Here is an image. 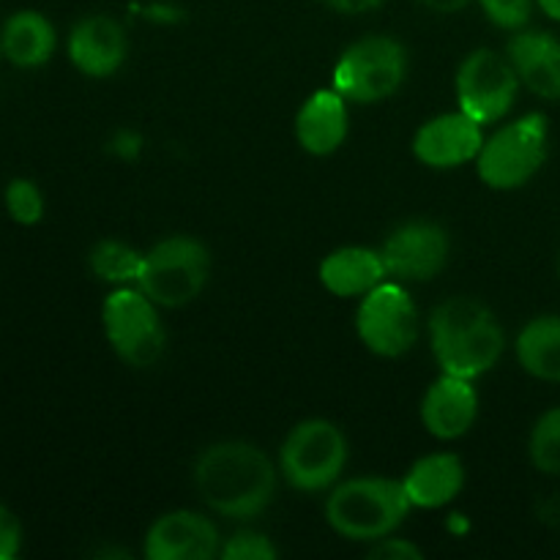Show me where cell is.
Instances as JSON below:
<instances>
[{
    "mask_svg": "<svg viewBox=\"0 0 560 560\" xmlns=\"http://www.w3.org/2000/svg\"><path fill=\"white\" fill-rule=\"evenodd\" d=\"M364 3L370 5V9H377V5H383V3H386V0H364Z\"/></svg>",
    "mask_w": 560,
    "mask_h": 560,
    "instance_id": "cell-33",
    "label": "cell"
},
{
    "mask_svg": "<svg viewBox=\"0 0 560 560\" xmlns=\"http://www.w3.org/2000/svg\"><path fill=\"white\" fill-rule=\"evenodd\" d=\"M410 512L402 481L383 476H361L331 487L326 501V523L334 534L350 541H377L392 536Z\"/></svg>",
    "mask_w": 560,
    "mask_h": 560,
    "instance_id": "cell-3",
    "label": "cell"
},
{
    "mask_svg": "<svg viewBox=\"0 0 560 560\" xmlns=\"http://www.w3.org/2000/svg\"><path fill=\"white\" fill-rule=\"evenodd\" d=\"M547 142L550 126L541 113H528L501 126L476 156L479 178L498 191L520 189L545 167Z\"/></svg>",
    "mask_w": 560,
    "mask_h": 560,
    "instance_id": "cell-6",
    "label": "cell"
},
{
    "mask_svg": "<svg viewBox=\"0 0 560 560\" xmlns=\"http://www.w3.org/2000/svg\"><path fill=\"white\" fill-rule=\"evenodd\" d=\"M350 443L328 419H306L295 424L279 448L282 479L299 492L331 490L345 474Z\"/></svg>",
    "mask_w": 560,
    "mask_h": 560,
    "instance_id": "cell-5",
    "label": "cell"
},
{
    "mask_svg": "<svg viewBox=\"0 0 560 560\" xmlns=\"http://www.w3.org/2000/svg\"><path fill=\"white\" fill-rule=\"evenodd\" d=\"M0 52H3V49H0Z\"/></svg>",
    "mask_w": 560,
    "mask_h": 560,
    "instance_id": "cell-34",
    "label": "cell"
},
{
    "mask_svg": "<svg viewBox=\"0 0 560 560\" xmlns=\"http://www.w3.org/2000/svg\"><path fill=\"white\" fill-rule=\"evenodd\" d=\"M348 98L339 91H317L295 115V140L312 156H331L348 137Z\"/></svg>",
    "mask_w": 560,
    "mask_h": 560,
    "instance_id": "cell-17",
    "label": "cell"
},
{
    "mask_svg": "<svg viewBox=\"0 0 560 560\" xmlns=\"http://www.w3.org/2000/svg\"><path fill=\"white\" fill-rule=\"evenodd\" d=\"M410 506L416 509H441L452 503L465 487V465L457 454H427L402 479Z\"/></svg>",
    "mask_w": 560,
    "mask_h": 560,
    "instance_id": "cell-19",
    "label": "cell"
},
{
    "mask_svg": "<svg viewBox=\"0 0 560 560\" xmlns=\"http://www.w3.org/2000/svg\"><path fill=\"white\" fill-rule=\"evenodd\" d=\"M388 277L397 282H430L446 268L452 238L446 230L427 219L405 222L392 230L381 246Z\"/></svg>",
    "mask_w": 560,
    "mask_h": 560,
    "instance_id": "cell-11",
    "label": "cell"
},
{
    "mask_svg": "<svg viewBox=\"0 0 560 560\" xmlns=\"http://www.w3.org/2000/svg\"><path fill=\"white\" fill-rule=\"evenodd\" d=\"M481 145H485L481 124L468 118L463 109L435 115L413 137L416 159L432 170H454L476 162Z\"/></svg>",
    "mask_w": 560,
    "mask_h": 560,
    "instance_id": "cell-13",
    "label": "cell"
},
{
    "mask_svg": "<svg viewBox=\"0 0 560 560\" xmlns=\"http://www.w3.org/2000/svg\"><path fill=\"white\" fill-rule=\"evenodd\" d=\"M355 334L370 353L399 359L419 339V310L399 282H381L361 295L355 312Z\"/></svg>",
    "mask_w": 560,
    "mask_h": 560,
    "instance_id": "cell-9",
    "label": "cell"
},
{
    "mask_svg": "<svg viewBox=\"0 0 560 560\" xmlns=\"http://www.w3.org/2000/svg\"><path fill=\"white\" fill-rule=\"evenodd\" d=\"M487 20L503 31H523L534 14V0H479Z\"/></svg>",
    "mask_w": 560,
    "mask_h": 560,
    "instance_id": "cell-26",
    "label": "cell"
},
{
    "mask_svg": "<svg viewBox=\"0 0 560 560\" xmlns=\"http://www.w3.org/2000/svg\"><path fill=\"white\" fill-rule=\"evenodd\" d=\"M408 77V52L392 36H366L350 44L334 66V91L348 102L377 104L394 96Z\"/></svg>",
    "mask_w": 560,
    "mask_h": 560,
    "instance_id": "cell-8",
    "label": "cell"
},
{
    "mask_svg": "<svg viewBox=\"0 0 560 560\" xmlns=\"http://www.w3.org/2000/svg\"><path fill=\"white\" fill-rule=\"evenodd\" d=\"M211 273V252L191 235H170L142 260L137 288L162 310H180L200 299Z\"/></svg>",
    "mask_w": 560,
    "mask_h": 560,
    "instance_id": "cell-4",
    "label": "cell"
},
{
    "mask_svg": "<svg viewBox=\"0 0 560 560\" xmlns=\"http://www.w3.org/2000/svg\"><path fill=\"white\" fill-rule=\"evenodd\" d=\"M22 547V525L11 509L0 506V560H14Z\"/></svg>",
    "mask_w": 560,
    "mask_h": 560,
    "instance_id": "cell-27",
    "label": "cell"
},
{
    "mask_svg": "<svg viewBox=\"0 0 560 560\" xmlns=\"http://www.w3.org/2000/svg\"><path fill=\"white\" fill-rule=\"evenodd\" d=\"M370 558L377 560H421L424 552L408 539H394V536H383L370 547Z\"/></svg>",
    "mask_w": 560,
    "mask_h": 560,
    "instance_id": "cell-28",
    "label": "cell"
},
{
    "mask_svg": "<svg viewBox=\"0 0 560 560\" xmlns=\"http://www.w3.org/2000/svg\"><path fill=\"white\" fill-rule=\"evenodd\" d=\"M277 468L262 448L246 441H219L202 448L191 468L200 501L228 520H255L277 495Z\"/></svg>",
    "mask_w": 560,
    "mask_h": 560,
    "instance_id": "cell-1",
    "label": "cell"
},
{
    "mask_svg": "<svg viewBox=\"0 0 560 560\" xmlns=\"http://www.w3.org/2000/svg\"><path fill=\"white\" fill-rule=\"evenodd\" d=\"M142 260H145V252L135 249V246L124 244V241L104 238L88 252V266H91L93 277H98L102 282L118 284H137L142 271Z\"/></svg>",
    "mask_w": 560,
    "mask_h": 560,
    "instance_id": "cell-22",
    "label": "cell"
},
{
    "mask_svg": "<svg viewBox=\"0 0 560 560\" xmlns=\"http://www.w3.org/2000/svg\"><path fill=\"white\" fill-rule=\"evenodd\" d=\"M520 82L534 96L560 102V38L547 31H517L506 47Z\"/></svg>",
    "mask_w": 560,
    "mask_h": 560,
    "instance_id": "cell-16",
    "label": "cell"
},
{
    "mask_svg": "<svg viewBox=\"0 0 560 560\" xmlns=\"http://www.w3.org/2000/svg\"><path fill=\"white\" fill-rule=\"evenodd\" d=\"M279 556V550L273 547V541L268 539L260 530H235L230 539H224L219 558L224 560H273Z\"/></svg>",
    "mask_w": 560,
    "mask_h": 560,
    "instance_id": "cell-25",
    "label": "cell"
},
{
    "mask_svg": "<svg viewBox=\"0 0 560 560\" xmlns=\"http://www.w3.org/2000/svg\"><path fill=\"white\" fill-rule=\"evenodd\" d=\"M129 55L124 25L107 14H93L77 22L69 33V60L93 80L113 77Z\"/></svg>",
    "mask_w": 560,
    "mask_h": 560,
    "instance_id": "cell-15",
    "label": "cell"
},
{
    "mask_svg": "<svg viewBox=\"0 0 560 560\" xmlns=\"http://www.w3.org/2000/svg\"><path fill=\"white\" fill-rule=\"evenodd\" d=\"M222 550V536L211 517L189 509L162 514L145 534L148 560H211Z\"/></svg>",
    "mask_w": 560,
    "mask_h": 560,
    "instance_id": "cell-12",
    "label": "cell"
},
{
    "mask_svg": "<svg viewBox=\"0 0 560 560\" xmlns=\"http://www.w3.org/2000/svg\"><path fill=\"white\" fill-rule=\"evenodd\" d=\"M528 454L539 474L560 476V405L539 416L530 430Z\"/></svg>",
    "mask_w": 560,
    "mask_h": 560,
    "instance_id": "cell-23",
    "label": "cell"
},
{
    "mask_svg": "<svg viewBox=\"0 0 560 560\" xmlns=\"http://www.w3.org/2000/svg\"><path fill=\"white\" fill-rule=\"evenodd\" d=\"M162 306L153 304L137 284L113 290L104 301L102 323L109 348L126 366L148 370L159 364L167 345V331L159 317Z\"/></svg>",
    "mask_w": 560,
    "mask_h": 560,
    "instance_id": "cell-7",
    "label": "cell"
},
{
    "mask_svg": "<svg viewBox=\"0 0 560 560\" xmlns=\"http://www.w3.org/2000/svg\"><path fill=\"white\" fill-rule=\"evenodd\" d=\"M148 20H164V22H173L178 20V11L173 9V5H151V9H145Z\"/></svg>",
    "mask_w": 560,
    "mask_h": 560,
    "instance_id": "cell-31",
    "label": "cell"
},
{
    "mask_svg": "<svg viewBox=\"0 0 560 560\" xmlns=\"http://www.w3.org/2000/svg\"><path fill=\"white\" fill-rule=\"evenodd\" d=\"M107 148H109V153H115L118 159H137L142 151V137L137 135V131L124 129V131H118L113 140H109Z\"/></svg>",
    "mask_w": 560,
    "mask_h": 560,
    "instance_id": "cell-29",
    "label": "cell"
},
{
    "mask_svg": "<svg viewBox=\"0 0 560 560\" xmlns=\"http://www.w3.org/2000/svg\"><path fill=\"white\" fill-rule=\"evenodd\" d=\"M424 9L435 11V14H457V11L468 9L474 0H419Z\"/></svg>",
    "mask_w": 560,
    "mask_h": 560,
    "instance_id": "cell-30",
    "label": "cell"
},
{
    "mask_svg": "<svg viewBox=\"0 0 560 560\" xmlns=\"http://www.w3.org/2000/svg\"><path fill=\"white\" fill-rule=\"evenodd\" d=\"M479 419V394L474 381L443 372L430 383L421 399V424L438 441H457L468 435Z\"/></svg>",
    "mask_w": 560,
    "mask_h": 560,
    "instance_id": "cell-14",
    "label": "cell"
},
{
    "mask_svg": "<svg viewBox=\"0 0 560 560\" xmlns=\"http://www.w3.org/2000/svg\"><path fill=\"white\" fill-rule=\"evenodd\" d=\"M5 211L16 224H36L44 217V195L33 180L14 178L5 186Z\"/></svg>",
    "mask_w": 560,
    "mask_h": 560,
    "instance_id": "cell-24",
    "label": "cell"
},
{
    "mask_svg": "<svg viewBox=\"0 0 560 560\" xmlns=\"http://www.w3.org/2000/svg\"><path fill=\"white\" fill-rule=\"evenodd\" d=\"M520 85L523 82L512 60L495 49H474L459 63L457 80H454L459 109L481 126L498 124L512 113Z\"/></svg>",
    "mask_w": 560,
    "mask_h": 560,
    "instance_id": "cell-10",
    "label": "cell"
},
{
    "mask_svg": "<svg viewBox=\"0 0 560 560\" xmlns=\"http://www.w3.org/2000/svg\"><path fill=\"white\" fill-rule=\"evenodd\" d=\"M517 361L530 377L560 383V315L534 317L517 334Z\"/></svg>",
    "mask_w": 560,
    "mask_h": 560,
    "instance_id": "cell-21",
    "label": "cell"
},
{
    "mask_svg": "<svg viewBox=\"0 0 560 560\" xmlns=\"http://www.w3.org/2000/svg\"><path fill=\"white\" fill-rule=\"evenodd\" d=\"M0 49L20 69L44 66L55 52V27L38 11H20L11 16L0 36Z\"/></svg>",
    "mask_w": 560,
    "mask_h": 560,
    "instance_id": "cell-20",
    "label": "cell"
},
{
    "mask_svg": "<svg viewBox=\"0 0 560 560\" xmlns=\"http://www.w3.org/2000/svg\"><path fill=\"white\" fill-rule=\"evenodd\" d=\"M317 277L328 293L339 295V299H361L381 282H386L388 271L381 249L342 246L323 257Z\"/></svg>",
    "mask_w": 560,
    "mask_h": 560,
    "instance_id": "cell-18",
    "label": "cell"
},
{
    "mask_svg": "<svg viewBox=\"0 0 560 560\" xmlns=\"http://www.w3.org/2000/svg\"><path fill=\"white\" fill-rule=\"evenodd\" d=\"M430 342L446 375L476 381L501 361L506 334L485 301L454 295L432 310Z\"/></svg>",
    "mask_w": 560,
    "mask_h": 560,
    "instance_id": "cell-2",
    "label": "cell"
},
{
    "mask_svg": "<svg viewBox=\"0 0 560 560\" xmlns=\"http://www.w3.org/2000/svg\"><path fill=\"white\" fill-rule=\"evenodd\" d=\"M536 3H539V9L545 11L550 20L560 22V0H536Z\"/></svg>",
    "mask_w": 560,
    "mask_h": 560,
    "instance_id": "cell-32",
    "label": "cell"
}]
</instances>
